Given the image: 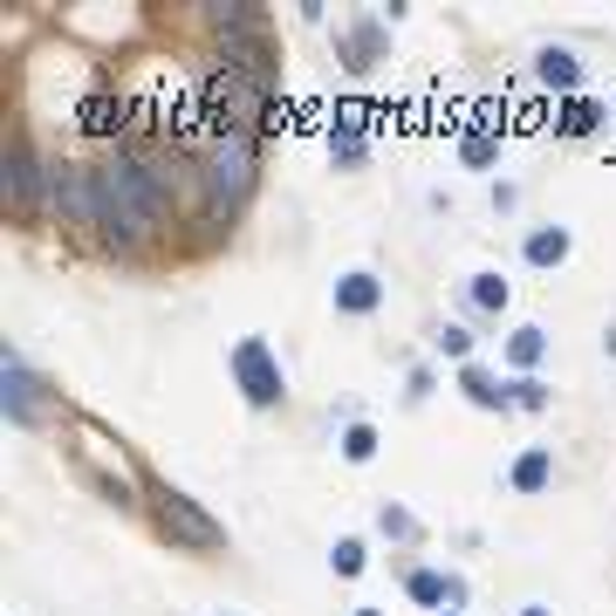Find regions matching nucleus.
<instances>
[{"instance_id":"22","label":"nucleus","mask_w":616,"mask_h":616,"mask_svg":"<svg viewBox=\"0 0 616 616\" xmlns=\"http://www.w3.org/2000/svg\"><path fill=\"white\" fill-rule=\"evenodd\" d=\"M513 404H528V411H542V404H548V391H542V383H534V377H521V383H513Z\"/></svg>"},{"instance_id":"19","label":"nucleus","mask_w":616,"mask_h":616,"mask_svg":"<svg viewBox=\"0 0 616 616\" xmlns=\"http://www.w3.org/2000/svg\"><path fill=\"white\" fill-rule=\"evenodd\" d=\"M350 56H356V69H370V56H377V28H356V35H350Z\"/></svg>"},{"instance_id":"20","label":"nucleus","mask_w":616,"mask_h":616,"mask_svg":"<svg viewBox=\"0 0 616 616\" xmlns=\"http://www.w3.org/2000/svg\"><path fill=\"white\" fill-rule=\"evenodd\" d=\"M364 569V542H336V576H356Z\"/></svg>"},{"instance_id":"25","label":"nucleus","mask_w":616,"mask_h":616,"mask_svg":"<svg viewBox=\"0 0 616 616\" xmlns=\"http://www.w3.org/2000/svg\"><path fill=\"white\" fill-rule=\"evenodd\" d=\"M521 616H548V609H521Z\"/></svg>"},{"instance_id":"5","label":"nucleus","mask_w":616,"mask_h":616,"mask_svg":"<svg viewBox=\"0 0 616 616\" xmlns=\"http://www.w3.org/2000/svg\"><path fill=\"white\" fill-rule=\"evenodd\" d=\"M234 377H240V391H247L253 404H274V398H281V364H274V350H268L261 336H247V343L234 350Z\"/></svg>"},{"instance_id":"16","label":"nucleus","mask_w":616,"mask_h":616,"mask_svg":"<svg viewBox=\"0 0 616 616\" xmlns=\"http://www.w3.org/2000/svg\"><path fill=\"white\" fill-rule=\"evenodd\" d=\"M513 364H542V329H521V336H513Z\"/></svg>"},{"instance_id":"23","label":"nucleus","mask_w":616,"mask_h":616,"mask_svg":"<svg viewBox=\"0 0 616 616\" xmlns=\"http://www.w3.org/2000/svg\"><path fill=\"white\" fill-rule=\"evenodd\" d=\"M459 151H466L473 165H486V158H494V138H486V131H466V144H459Z\"/></svg>"},{"instance_id":"24","label":"nucleus","mask_w":616,"mask_h":616,"mask_svg":"<svg viewBox=\"0 0 616 616\" xmlns=\"http://www.w3.org/2000/svg\"><path fill=\"white\" fill-rule=\"evenodd\" d=\"M439 350H446V356H466L473 336H466V329H439Z\"/></svg>"},{"instance_id":"9","label":"nucleus","mask_w":616,"mask_h":616,"mask_svg":"<svg viewBox=\"0 0 616 616\" xmlns=\"http://www.w3.org/2000/svg\"><path fill=\"white\" fill-rule=\"evenodd\" d=\"M377 274H350V281H336V308H350V316H370L377 308Z\"/></svg>"},{"instance_id":"11","label":"nucleus","mask_w":616,"mask_h":616,"mask_svg":"<svg viewBox=\"0 0 616 616\" xmlns=\"http://www.w3.org/2000/svg\"><path fill=\"white\" fill-rule=\"evenodd\" d=\"M576 56H569V48H542V83H555V90H569L576 83Z\"/></svg>"},{"instance_id":"8","label":"nucleus","mask_w":616,"mask_h":616,"mask_svg":"<svg viewBox=\"0 0 616 616\" xmlns=\"http://www.w3.org/2000/svg\"><path fill=\"white\" fill-rule=\"evenodd\" d=\"M8 411H14L21 425H28L35 411H42V398H35V377L21 370V356H8Z\"/></svg>"},{"instance_id":"3","label":"nucleus","mask_w":616,"mask_h":616,"mask_svg":"<svg viewBox=\"0 0 616 616\" xmlns=\"http://www.w3.org/2000/svg\"><path fill=\"white\" fill-rule=\"evenodd\" d=\"M151 500H158L165 542H178V548H226V528H220L192 494H178V486H151Z\"/></svg>"},{"instance_id":"15","label":"nucleus","mask_w":616,"mask_h":616,"mask_svg":"<svg viewBox=\"0 0 616 616\" xmlns=\"http://www.w3.org/2000/svg\"><path fill=\"white\" fill-rule=\"evenodd\" d=\"M466 398H473V404H507V391H500L486 370H466Z\"/></svg>"},{"instance_id":"26","label":"nucleus","mask_w":616,"mask_h":616,"mask_svg":"<svg viewBox=\"0 0 616 616\" xmlns=\"http://www.w3.org/2000/svg\"><path fill=\"white\" fill-rule=\"evenodd\" d=\"M364 616H383V609H364Z\"/></svg>"},{"instance_id":"1","label":"nucleus","mask_w":616,"mask_h":616,"mask_svg":"<svg viewBox=\"0 0 616 616\" xmlns=\"http://www.w3.org/2000/svg\"><path fill=\"white\" fill-rule=\"evenodd\" d=\"M171 192L138 165V151L123 144L110 165H96V234L103 240H117V247H138L151 240L158 226H171Z\"/></svg>"},{"instance_id":"21","label":"nucleus","mask_w":616,"mask_h":616,"mask_svg":"<svg viewBox=\"0 0 616 616\" xmlns=\"http://www.w3.org/2000/svg\"><path fill=\"white\" fill-rule=\"evenodd\" d=\"M110 123H117V117H110V103H103V96L83 103V131H110Z\"/></svg>"},{"instance_id":"7","label":"nucleus","mask_w":616,"mask_h":616,"mask_svg":"<svg viewBox=\"0 0 616 616\" xmlns=\"http://www.w3.org/2000/svg\"><path fill=\"white\" fill-rule=\"evenodd\" d=\"M205 21H213V35H253V28H268V14L247 8V0H213Z\"/></svg>"},{"instance_id":"13","label":"nucleus","mask_w":616,"mask_h":616,"mask_svg":"<svg viewBox=\"0 0 616 616\" xmlns=\"http://www.w3.org/2000/svg\"><path fill=\"white\" fill-rule=\"evenodd\" d=\"M411 596H418V603H459V582H446V576L418 569V576H411Z\"/></svg>"},{"instance_id":"6","label":"nucleus","mask_w":616,"mask_h":616,"mask_svg":"<svg viewBox=\"0 0 616 616\" xmlns=\"http://www.w3.org/2000/svg\"><path fill=\"white\" fill-rule=\"evenodd\" d=\"M42 186H48V171L35 165V151L28 144H8V205H14V220H35L42 213Z\"/></svg>"},{"instance_id":"17","label":"nucleus","mask_w":616,"mask_h":616,"mask_svg":"<svg viewBox=\"0 0 616 616\" xmlns=\"http://www.w3.org/2000/svg\"><path fill=\"white\" fill-rule=\"evenodd\" d=\"M473 301H479V308H500V301H507V281H500V274H479V281H473Z\"/></svg>"},{"instance_id":"12","label":"nucleus","mask_w":616,"mask_h":616,"mask_svg":"<svg viewBox=\"0 0 616 616\" xmlns=\"http://www.w3.org/2000/svg\"><path fill=\"white\" fill-rule=\"evenodd\" d=\"M561 253H569V234H555V226H542V234H528V261H534V268L561 261Z\"/></svg>"},{"instance_id":"4","label":"nucleus","mask_w":616,"mask_h":616,"mask_svg":"<svg viewBox=\"0 0 616 616\" xmlns=\"http://www.w3.org/2000/svg\"><path fill=\"white\" fill-rule=\"evenodd\" d=\"M48 205L75 226H96V171L90 165H48Z\"/></svg>"},{"instance_id":"2","label":"nucleus","mask_w":616,"mask_h":616,"mask_svg":"<svg viewBox=\"0 0 616 616\" xmlns=\"http://www.w3.org/2000/svg\"><path fill=\"white\" fill-rule=\"evenodd\" d=\"M199 171H205V192H213V220L234 213V205L253 192V138H213Z\"/></svg>"},{"instance_id":"18","label":"nucleus","mask_w":616,"mask_h":616,"mask_svg":"<svg viewBox=\"0 0 616 616\" xmlns=\"http://www.w3.org/2000/svg\"><path fill=\"white\" fill-rule=\"evenodd\" d=\"M343 452H350V459H370V452H377V431H370V425H350V431H343Z\"/></svg>"},{"instance_id":"14","label":"nucleus","mask_w":616,"mask_h":616,"mask_svg":"<svg viewBox=\"0 0 616 616\" xmlns=\"http://www.w3.org/2000/svg\"><path fill=\"white\" fill-rule=\"evenodd\" d=\"M548 473H555V466H548V452H528L521 466H513V486H521V494H534V486H548Z\"/></svg>"},{"instance_id":"10","label":"nucleus","mask_w":616,"mask_h":616,"mask_svg":"<svg viewBox=\"0 0 616 616\" xmlns=\"http://www.w3.org/2000/svg\"><path fill=\"white\" fill-rule=\"evenodd\" d=\"M596 123H603V110H596L589 96H569V103H561V131H569V138H589Z\"/></svg>"}]
</instances>
